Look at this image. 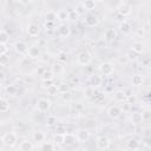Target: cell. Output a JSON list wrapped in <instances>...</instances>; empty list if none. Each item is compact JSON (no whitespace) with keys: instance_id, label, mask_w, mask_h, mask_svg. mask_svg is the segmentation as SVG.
I'll list each match as a JSON object with an SVG mask.
<instances>
[{"instance_id":"603a6c76","label":"cell","mask_w":151,"mask_h":151,"mask_svg":"<svg viewBox=\"0 0 151 151\" xmlns=\"http://www.w3.org/2000/svg\"><path fill=\"white\" fill-rule=\"evenodd\" d=\"M27 55H28L29 58H32V59L39 58V57H40V50H39V47H38V46H35V45L29 46L28 52H27Z\"/></svg>"},{"instance_id":"8992f818","label":"cell","mask_w":151,"mask_h":151,"mask_svg":"<svg viewBox=\"0 0 151 151\" xmlns=\"http://www.w3.org/2000/svg\"><path fill=\"white\" fill-rule=\"evenodd\" d=\"M52 107V100L48 98H40L37 101V110L39 112H47Z\"/></svg>"},{"instance_id":"3957f363","label":"cell","mask_w":151,"mask_h":151,"mask_svg":"<svg viewBox=\"0 0 151 151\" xmlns=\"http://www.w3.org/2000/svg\"><path fill=\"white\" fill-rule=\"evenodd\" d=\"M110 145H111V139L107 136L101 134V136H98L97 137V139H96V146H97L98 150L105 151V150H107L110 147Z\"/></svg>"},{"instance_id":"8d00e7d4","label":"cell","mask_w":151,"mask_h":151,"mask_svg":"<svg viewBox=\"0 0 151 151\" xmlns=\"http://www.w3.org/2000/svg\"><path fill=\"white\" fill-rule=\"evenodd\" d=\"M51 70L54 72V74L57 73V74H59V73H61L63 72V66L60 65V64H53L52 65V67H51Z\"/></svg>"},{"instance_id":"30bf717a","label":"cell","mask_w":151,"mask_h":151,"mask_svg":"<svg viewBox=\"0 0 151 151\" xmlns=\"http://www.w3.org/2000/svg\"><path fill=\"white\" fill-rule=\"evenodd\" d=\"M58 35L60 38H64V39H67L70 35H71V27L70 25H67L66 22H63L58 26Z\"/></svg>"},{"instance_id":"7c38bea8","label":"cell","mask_w":151,"mask_h":151,"mask_svg":"<svg viewBox=\"0 0 151 151\" xmlns=\"http://www.w3.org/2000/svg\"><path fill=\"white\" fill-rule=\"evenodd\" d=\"M107 116L111 118V119H118V118H120V116H122V113H123V111H122V109L119 107V106H117V105H112V106H110L109 109H107Z\"/></svg>"},{"instance_id":"681fc988","label":"cell","mask_w":151,"mask_h":151,"mask_svg":"<svg viewBox=\"0 0 151 151\" xmlns=\"http://www.w3.org/2000/svg\"><path fill=\"white\" fill-rule=\"evenodd\" d=\"M138 33H139V34H142V35H144V29H143V28H142V29H139V31H138Z\"/></svg>"},{"instance_id":"9a60e30c","label":"cell","mask_w":151,"mask_h":151,"mask_svg":"<svg viewBox=\"0 0 151 151\" xmlns=\"http://www.w3.org/2000/svg\"><path fill=\"white\" fill-rule=\"evenodd\" d=\"M130 122H131V124H133V125H139V124H142V123L144 122L142 112H139V111H133V112L131 113V116H130Z\"/></svg>"},{"instance_id":"7dc6e473","label":"cell","mask_w":151,"mask_h":151,"mask_svg":"<svg viewBox=\"0 0 151 151\" xmlns=\"http://www.w3.org/2000/svg\"><path fill=\"white\" fill-rule=\"evenodd\" d=\"M0 78H1V84H4L5 83V79H6V76H5V72L4 71L0 72Z\"/></svg>"},{"instance_id":"f35d334b","label":"cell","mask_w":151,"mask_h":151,"mask_svg":"<svg viewBox=\"0 0 151 151\" xmlns=\"http://www.w3.org/2000/svg\"><path fill=\"white\" fill-rule=\"evenodd\" d=\"M55 123H57V118H55L54 116H48V117H47V119H46V124H47L48 126H53Z\"/></svg>"},{"instance_id":"ac0fdd59","label":"cell","mask_w":151,"mask_h":151,"mask_svg":"<svg viewBox=\"0 0 151 151\" xmlns=\"http://www.w3.org/2000/svg\"><path fill=\"white\" fill-rule=\"evenodd\" d=\"M139 146H140V142L138 139L132 138L126 142V149L130 151H137V150H139Z\"/></svg>"},{"instance_id":"4dcf8cb0","label":"cell","mask_w":151,"mask_h":151,"mask_svg":"<svg viewBox=\"0 0 151 151\" xmlns=\"http://www.w3.org/2000/svg\"><path fill=\"white\" fill-rule=\"evenodd\" d=\"M81 4H83V6L85 7V9H86V11L94 9V8H96V6H97V2H96V1H93V0H86V1H84V2H81Z\"/></svg>"},{"instance_id":"b9f144b4","label":"cell","mask_w":151,"mask_h":151,"mask_svg":"<svg viewBox=\"0 0 151 151\" xmlns=\"http://www.w3.org/2000/svg\"><path fill=\"white\" fill-rule=\"evenodd\" d=\"M58 86H59V93L64 94V93H66V92H70V90H68V85H66V84H61V85H58Z\"/></svg>"},{"instance_id":"83f0119b","label":"cell","mask_w":151,"mask_h":151,"mask_svg":"<svg viewBox=\"0 0 151 151\" xmlns=\"http://www.w3.org/2000/svg\"><path fill=\"white\" fill-rule=\"evenodd\" d=\"M54 79V72L52 70H45L41 73V80L46 81V80H53Z\"/></svg>"},{"instance_id":"6da1fadb","label":"cell","mask_w":151,"mask_h":151,"mask_svg":"<svg viewBox=\"0 0 151 151\" xmlns=\"http://www.w3.org/2000/svg\"><path fill=\"white\" fill-rule=\"evenodd\" d=\"M18 134L14 132V131H8V132H5L2 136H1V142L5 146L7 147H13L17 145L18 143Z\"/></svg>"},{"instance_id":"44dd1931","label":"cell","mask_w":151,"mask_h":151,"mask_svg":"<svg viewBox=\"0 0 151 151\" xmlns=\"http://www.w3.org/2000/svg\"><path fill=\"white\" fill-rule=\"evenodd\" d=\"M58 20V13L55 11H47L45 13V21L46 22H55Z\"/></svg>"},{"instance_id":"d6a6232c","label":"cell","mask_w":151,"mask_h":151,"mask_svg":"<svg viewBox=\"0 0 151 151\" xmlns=\"http://www.w3.org/2000/svg\"><path fill=\"white\" fill-rule=\"evenodd\" d=\"M9 40V34L7 31L1 29L0 31V44H7Z\"/></svg>"},{"instance_id":"cb8c5ba5","label":"cell","mask_w":151,"mask_h":151,"mask_svg":"<svg viewBox=\"0 0 151 151\" xmlns=\"http://www.w3.org/2000/svg\"><path fill=\"white\" fill-rule=\"evenodd\" d=\"M0 111L1 113H7L9 111V100L5 97L0 98Z\"/></svg>"},{"instance_id":"60d3db41","label":"cell","mask_w":151,"mask_h":151,"mask_svg":"<svg viewBox=\"0 0 151 151\" xmlns=\"http://www.w3.org/2000/svg\"><path fill=\"white\" fill-rule=\"evenodd\" d=\"M9 63V57L8 55H1L0 57V65L1 66H6Z\"/></svg>"},{"instance_id":"4fadbf2b","label":"cell","mask_w":151,"mask_h":151,"mask_svg":"<svg viewBox=\"0 0 151 151\" xmlns=\"http://www.w3.org/2000/svg\"><path fill=\"white\" fill-rule=\"evenodd\" d=\"M88 83H90V87H92L93 90H96V88H98V87L101 86V84H103V78H101L99 74H92V76H90Z\"/></svg>"},{"instance_id":"9c48e42d","label":"cell","mask_w":151,"mask_h":151,"mask_svg":"<svg viewBox=\"0 0 151 151\" xmlns=\"http://www.w3.org/2000/svg\"><path fill=\"white\" fill-rule=\"evenodd\" d=\"M76 137H77L79 143H85V142H87L90 139L91 133H90V131L87 129H78L76 131Z\"/></svg>"},{"instance_id":"e575fe53","label":"cell","mask_w":151,"mask_h":151,"mask_svg":"<svg viewBox=\"0 0 151 151\" xmlns=\"http://www.w3.org/2000/svg\"><path fill=\"white\" fill-rule=\"evenodd\" d=\"M64 136H65V134L54 133V136H53V142H54L57 145H64Z\"/></svg>"},{"instance_id":"f1b7e54d","label":"cell","mask_w":151,"mask_h":151,"mask_svg":"<svg viewBox=\"0 0 151 151\" xmlns=\"http://www.w3.org/2000/svg\"><path fill=\"white\" fill-rule=\"evenodd\" d=\"M54 150H55L54 144L51 142H45L40 145V151H54Z\"/></svg>"},{"instance_id":"7a4b0ae2","label":"cell","mask_w":151,"mask_h":151,"mask_svg":"<svg viewBox=\"0 0 151 151\" xmlns=\"http://www.w3.org/2000/svg\"><path fill=\"white\" fill-rule=\"evenodd\" d=\"M92 61V55L88 51L84 50V51H80L78 54H77V64L80 65V66H87L90 65Z\"/></svg>"},{"instance_id":"f6af8a7d","label":"cell","mask_w":151,"mask_h":151,"mask_svg":"<svg viewBox=\"0 0 151 151\" xmlns=\"http://www.w3.org/2000/svg\"><path fill=\"white\" fill-rule=\"evenodd\" d=\"M53 85V80H46V81H42L41 83V87L44 90H47L48 87H51Z\"/></svg>"},{"instance_id":"ee69618b","label":"cell","mask_w":151,"mask_h":151,"mask_svg":"<svg viewBox=\"0 0 151 151\" xmlns=\"http://www.w3.org/2000/svg\"><path fill=\"white\" fill-rule=\"evenodd\" d=\"M54 133H58V134H65V133H67V132H66L65 126L59 125V126H57V127H55V132H54Z\"/></svg>"},{"instance_id":"d6986e66","label":"cell","mask_w":151,"mask_h":151,"mask_svg":"<svg viewBox=\"0 0 151 151\" xmlns=\"http://www.w3.org/2000/svg\"><path fill=\"white\" fill-rule=\"evenodd\" d=\"M119 31H120L123 34H130L131 31H132L131 24H130L127 20H123V21L119 24Z\"/></svg>"},{"instance_id":"4316f807","label":"cell","mask_w":151,"mask_h":151,"mask_svg":"<svg viewBox=\"0 0 151 151\" xmlns=\"http://www.w3.org/2000/svg\"><path fill=\"white\" fill-rule=\"evenodd\" d=\"M105 38H106V40H109V41L114 40V39L117 38V31H116L114 28H112V27L107 28V29L105 31Z\"/></svg>"},{"instance_id":"f546056e","label":"cell","mask_w":151,"mask_h":151,"mask_svg":"<svg viewBox=\"0 0 151 151\" xmlns=\"http://www.w3.org/2000/svg\"><path fill=\"white\" fill-rule=\"evenodd\" d=\"M85 7L83 6V4H80V2H78V4H76V6H74V8H73V12L78 15V17H80V15H83V14H85Z\"/></svg>"},{"instance_id":"277c9868","label":"cell","mask_w":151,"mask_h":151,"mask_svg":"<svg viewBox=\"0 0 151 151\" xmlns=\"http://www.w3.org/2000/svg\"><path fill=\"white\" fill-rule=\"evenodd\" d=\"M99 22H100V19H99L98 14H96V13H88L84 18V24L87 27H96L99 25Z\"/></svg>"},{"instance_id":"f907efd6","label":"cell","mask_w":151,"mask_h":151,"mask_svg":"<svg viewBox=\"0 0 151 151\" xmlns=\"http://www.w3.org/2000/svg\"><path fill=\"white\" fill-rule=\"evenodd\" d=\"M149 27H150V28H151V19H150V20H149Z\"/></svg>"},{"instance_id":"ab89813d","label":"cell","mask_w":151,"mask_h":151,"mask_svg":"<svg viewBox=\"0 0 151 151\" xmlns=\"http://www.w3.org/2000/svg\"><path fill=\"white\" fill-rule=\"evenodd\" d=\"M142 114H143V119L144 120H150L151 119V110L146 109V110H144L142 112Z\"/></svg>"},{"instance_id":"8fae6325","label":"cell","mask_w":151,"mask_h":151,"mask_svg":"<svg viewBox=\"0 0 151 151\" xmlns=\"http://www.w3.org/2000/svg\"><path fill=\"white\" fill-rule=\"evenodd\" d=\"M28 48H29V46L22 40H18L14 42V51L18 54H27Z\"/></svg>"},{"instance_id":"7bdbcfd3","label":"cell","mask_w":151,"mask_h":151,"mask_svg":"<svg viewBox=\"0 0 151 151\" xmlns=\"http://www.w3.org/2000/svg\"><path fill=\"white\" fill-rule=\"evenodd\" d=\"M57 59L59 60V61H66L67 60V55H66V53L65 52H59L58 54H57Z\"/></svg>"},{"instance_id":"bcb514c9","label":"cell","mask_w":151,"mask_h":151,"mask_svg":"<svg viewBox=\"0 0 151 151\" xmlns=\"http://www.w3.org/2000/svg\"><path fill=\"white\" fill-rule=\"evenodd\" d=\"M71 99H72V94L70 92H66V93L63 94V100L64 101H70Z\"/></svg>"},{"instance_id":"2e32d148","label":"cell","mask_w":151,"mask_h":151,"mask_svg":"<svg viewBox=\"0 0 151 151\" xmlns=\"http://www.w3.org/2000/svg\"><path fill=\"white\" fill-rule=\"evenodd\" d=\"M77 142H78V139H77V137H76V133H71V132L65 133V136H64V145H66V146H72V145H74Z\"/></svg>"},{"instance_id":"ba28073f","label":"cell","mask_w":151,"mask_h":151,"mask_svg":"<svg viewBox=\"0 0 151 151\" xmlns=\"http://www.w3.org/2000/svg\"><path fill=\"white\" fill-rule=\"evenodd\" d=\"M117 12L122 15V17H127L131 14V6L130 4H127L126 1H122L118 4L117 6Z\"/></svg>"},{"instance_id":"836d02e7","label":"cell","mask_w":151,"mask_h":151,"mask_svg":"<svg viewBox=\"0 0 151 151\" xmlns=\"http://www.w3.org/2000/svg\"><path fill=\"white\" fill-rule=\"evenodd\" d=\"M46 92H47V94H50V96H55L57 93H59V86L55 85V84H53L51 87H48V88L46 90Z\"/></svg>"},{"instance_id":"d590c367","label":"cell","mask_w":151,"mask_h":151,"mask_svg":"<svg viewBox=\"0 0 151 151\" xmlns=\"http://www.w3.org/2000/svg\"><path fill=\"white\" fill-rule=\"evenodd\" d=\"M142 143H143V145H144L145 147L151 149V136H145V137H143Z\"/></svg>"},{"instance_id":"f5cc1de1","label":"cell","mask_w":151,"mask_h":151,"mask_svg":"<svg viewBox=\"0 0 151 151\" xmlns=\"http://www.w3.org/2000/svg\"><path fill=\"white\" fill-rule=\"evenodd\" d=\"M137 151H139V150H137Z\"/></svg>"},{"instance_id":"5bb4252c","label":"cell","mask_w":151,"mask_h":151,"mask_svg":"<svg viewBox=\"0 0 151 151\" xmlns=\"http://www.w3.org/2000/svg\"><path fill=\"white\" fill-rule=\"evenodd\" d=\"M45 139H46V134H45V132L42 130H35L32 133V140L35 142L37 144L45 143Z\"/></svg>"},{"instance_id":"5b68a950","label":"cell","mask_w":151,"mask_h":151,"mask_svg":"<svg viewBox=\"0 0 151 151\" xmlns=\"http://www.w3.org/2000/svg\"><path fill=\"white\" fill-rule=\"evenodd\" d=\"M98 70H99L100 74H103V76H111L114 71V65L111 61H104V63L99 64Z\"/></svg>"},{"instance_id":"1f68e13d","label":"cell","mask_w":151,"mask_h":151,"mask_svg":"<svg viewBox=\"0 0 151 151\" xmlns=\"http://www.w3.org/2000/svg\"><path fill=\"white\" fill-rule=\"evenodd\" d=\"M57 13H58V20H60V21H65V20L70 19V12H66L64 9H60Z\"/></svg>"},{"instance_id":"816d5d0a","label":"cell","mask_w":151,"mask_h":151,"mask_svg":"<svg viewBox=\"0 0 151 151\" xmlns=\"http://www.w3.org/2000/svg\"><path fill=\"white\" fill-rule=\"evenodd\" d=\"M98 151H100V150H98Z\"/></svg>"},{"instance_id":"7402d4cb","label":"cell","mask_w":151,"mask_h":151,"mask_svg":"<svg viewBox=\"0 0 151 151\" xmlns=\"http://www.w3.org/2000/svg\"><path fill=\"white\" fill-rule=\"evenodd\" d=\"M131 50L133 53L136 54H142L144 52V44L142 41H134L132 45H131Z\"/></svg>"},{"instance_id":"d4e9b609","label":"cell","mask_w":151,"mask_h":151,"mask_svg":"<svg viewBox=\"0 0 151 151\" xmlns=\"http://www.w3.org/2000/svg\"><path fill=\"white\" fill-rule=\"evenodd\" d=\"M143 81H144V78H143V76L139 74V73L133 74L132 78H131V85H132V86H140V85L143 84Z\"/></svg>"},{"instance_id":"e0dca14e","label":"cell","mask_w":151,"mask_h":151,"mask_svg":"<svg viewBox=\"0 0 151 151\" xmlns=\"http://www.w3.org/2000/svg\"><path fill=\"white\" fill-rule=\"evenodd\" d=\"M34 150V144L29 139H24L19 144V151H33Z\"/></svg>"},{"instance_id":"74e56055","label":"cell","mask_w":151,"mask_h":151,"mask_svg":"<svg viewBox=\"0 0 151 151\" xmlns=\"http://www.w3.org/2000/svg\"><path fill=\"white\" fill-rule=\"evenodd\" d=\"M8 45L7 44H0V57L1 55H7L8 52Z\"/></svg>"},{"instance_id":"52a82bcc","label":"cell","mask_w":151,"mask_h":151,"mask_svg":"<svg viewBox=\"0 0 151 151\" xmlns=\"http://www.w3.org/2000/svg\"><path fill=\"white\" fill-rule=\"evenodd\" d=\"M26 33L31 38H35L40 34V26L37 22H28L26 26Z\"/></svg>"},{"instance_id":"484cf974","label":"cell","mask_w":151,"mask_h":151,"mask_svg":"<svg viewBox=\"0 0 151 151\" xmlns=\"http://www.w3.org/2000/svg\"><path fill=\"white\" fill-rule=\"evenodd\" d=\"M113 97H114V100H116V101H119V103H123V101L127 100V97H126V94H125V91H123V90L116 91L114 94H113Z\"/></svg>"},{"instance_id":"c3c4849f","label":"cell","mask_w":151,"mask_h":151,"mask_svg":"<svg viewBox=\"0 0 151 151\" xmlns=\"http://www.w3.org/2000/svg\"><path fill=\"white\" fill-rule=\"evenodd\" d=\"M45 26H46L47 28H51V27L54 26V22H46V21H45Z\"/></svg>"},{"instance_id":"ffe728a7","label":"cell","mask_w":151,"mask_h":151,"mask_svg":"<svg viewBox=\"0 0 151 151\" xmlns=\"http://www.w3.org/2000/svg\"><path fill=\"white\" fill-rule=\"evenodd\" d=\"M6 93L8 94V96H11V97H18V96H20V91H19V87L17 86V85H7L6 86Z\"/></svg>"}]
</instances>
